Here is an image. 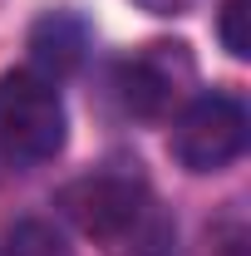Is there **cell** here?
I'll return each mask as SVG.
<instances>
[{
  "label": "cell",
  "instance_id": "obj_5",
  "mask_svg": "<svg viewBox=\"0 0 251 256\" xmlns=\"http://www.w3.org/2000/svg\"><path fill=\"white\" fill-rule=\"evenodd\" d=\"M84 60H89V25L74 10H50V15L34 20V30H30V69L34 74L60 84L69 74H79Z\"/></svg>",
  "mask_w": 251,
  "mask_h": 256
},
{
  "label": "cell",
  "instance_id": "obj_1",
  "mask_svg": "<svg viewBox=\"0 0 251 256\" xmlns=\"http://www.w3.org/2000/svg\"><path fill=\"white\" fill-rule=\"evenodd\" d=\"M60 212L104 256H172V222L138 172H89L60 188Z\"/></svg>",
  "mask_w": 251,
  "mask_h": 256
},
{
  "label": "cell",
  "instance_id": "obj_3",
  "mask_svg": "<svg viewBox=\"0 0 251 256\" xmlns=\"http://www.w3.org/2000/svg\"><path fill=\"white\" fill-rule=\"evenodd\" d=\"M251 138V114L242 94L232 89H207V94H192L178 114H172V133H168V153L178 158L182 172L192 178H207L222 172L246 153Z\"/></svg>",
  "mask_w": 251,
  "mask_h": 256
},
{
  "label": "cell",
  "instance_id": "obj_2",
  "mask_svg": "<svg viewBox=\"0 0 251 256\" xmlns=\"http://www.w3.org/2000/svg\"><path fill=\"white\" fill-rule=\"evenodd\" d=\"M69 143V108L60 84H50L34 69L0 74V153L20 168L54 162Z\"/></svg>",
  "mask_w": 251,
  "mask_h": 256
},
{
  "label": "cell",
  "instance_id": "obj_7",
  "mask_svg": "<svg viewBox=\"0 0 251 256\" xmlns=\"http://www.w3.org/2000/svg\"><path fill=\"white\" fill-rule=\"evenodd\" d=\"M251 0H222V10H217V40H222V50L232 54V60H246L251 54V34H246V10Z\"/></svg>",
  "mask_w": 251,
  "mask_h": 256
},
{
  "label": "cell",
  "instance_id": "obj_6",
  "mask_svg": "<svg viewBox=\"0 0 251 256\" xmlns=\"http://www.w3.org/2000/svg\"><path fill=\"white\" fill-rule=\"evenodd\" d=\"M0 256H69V242L60 236V226L44 217H25L5 232Z\"/></svg>",
  "mask_w": 251,
  "mask_h": 256
},
{
  "label": "cell",
  "instance_id": "obj_4",
  "mask_svg": "<svg viewBox=\"0 0 251 256\" xmlns=\"http://www.w3.org/2000/svg\"><path fill=\"white\" fill-rule=\"evenodd\" d=\"M114 94L133 118L162 124L197 94V54L188 40H148L114 64Z\"/></svg>",
  "mask_w": 251,
  "mask_h": 256
},
{
  "label": "cell",
  "instance_id": "obj_8",
  "mask_svg": "<svg viewBox=\"0 0 251 256\" xmlns=\"http://www.w3.org/2000/svg\"><path fill=\"white\" fill-rule=\"evenodd\" d=\"M138 10H148V15H162V20H178V15H188L197 0H133Z\"/></svg>",
  "mask_w": 251,
  "mask_h": 256
}]
</instances>
